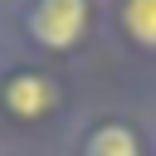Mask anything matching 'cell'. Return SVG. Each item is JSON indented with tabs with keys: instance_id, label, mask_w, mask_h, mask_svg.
<instances>
[{
	"instance_id": "cell-1",
	"label": "cell",
	"mask_w": 156,
	"mask_h": 156,
	"mask_svg": "<svg viewBox=\"0 0 156 156\" xmlns=\"http://www.w3.org/2000/svg\"><path fill=\"white\" fill-rule=\"evenodd\" d=\"M15 24L39 58H68L93 39L98 0H20Z\"/></svg>"
},
{
	"instance_id": "cell-2",
	"label": "cell",
	"mask_w": 156,
	"mask_h": 156,
	"mask_svg": "<svg viewBox=\"0 0 156 156\" xmlns=\"http://www.w3.org/2000/svg\"><path fill=\"white\" fill-rule=\"evenodd\" d=\"M63 78L44 63H10L0 73V117L15 127H44L63 112Z\"/></svg>"
},
{
	"instance_id": "cell-3",
	"label": "cell",
	"mask_w": 156,
	"mask_h": 156,
	"mask_svg": "<svg viewBox=\"0 0 156 156\" xmlns=\"http://www.w3.org/2000/svg\"><path fill=\"white\" fill-rule=\"evenodd\" d=\"M78 156H146L141 146V132L122 117H98L83 127L78 136Z\"/></svg>"
},
{
	"instance_id": "cell-4",
	"label": "cell",
	"mask_w": 156,
	"mask_h": 156,
	"mask_svg": "<svg viewBox=\"0 0 156 156\" xmlns=\"http://www.w3.org/2000/svg\"><path fill=\"white\" fill-rule=\"evenodd\" d=\"M117 29L132 49L156 54V0H117Z\"/></svg>"
}]
</instances>
